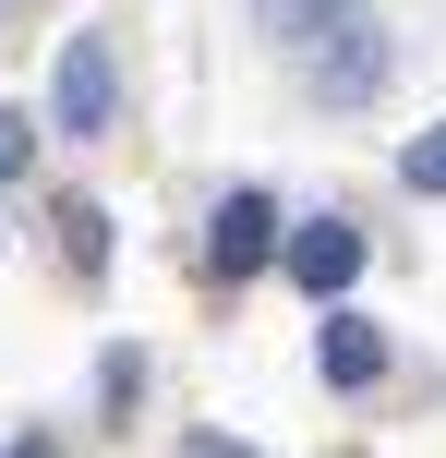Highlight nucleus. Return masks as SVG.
Segmentation results:
<instances>
[{"label": "nucleus", "instance_id": "f257e3e1", "mask_svg": "<svg viewBox=\"0 0 446 458\" xmlns=\"http://www.w3.org/2000/svg\"><path fill=\"white\" fill-rule=\"evenodd\" d=\"M265 37H278V61L302 72L326 109H374L386 72H399V48H386V24L362 13V0H254Z\"/></svg>", "mask_w": 446, "mask_h": 458}, {"label": "nucleus", "instance_id": "f03ea898", "mask_svg": "<svg viewBox=\"0 0 446 458\" xmlns=\"http://www.w3.org/2000/svg\"><path fill=\"white\" fill-rule=\"evenodd\" d=\"M109 109H121V61H109V37H72L61 72H48V133H109Z\"/></svg>", "mask_w": 446, "mask_h": 458}, {"label": "nucleus", "instance_id": "7ed1b4c3", "mask_svg": "<svg viewBox=\"0 0 446 458\" xmlns=\"http://www.w3.org/2000/svg\"><path fill=\"white\" fill-rule=\"evenodd\" d=\"M278 253H290V277H302L314 301H338V290L362 277V229H350V217H314V229H290Z\"/></svg>", "mask_w": 446, "mask_h": 458}, {"label": "nucleus", "instance_id": "20e7f679", "mask_svg": "<svg viewBox=\"0 0 446 458\" xmlns=\"http://www.w3.org/2000/svg\"><path fill=\"white\" fill-rule=\"evenodd\" d=\"M265 253H278V206H265V193H230L217 229H206V266H217V277H254Z\"/></svg>", "mask_w": 446, "mask_h": 458}, {"label": "nucleus", "instance_id": "39448f33", "mask_svg": "<svg viewBox=\"0 0 446 458\" xmlns=\"http://www.w3.org/2000/svg\"><path fill=\"white\" fill-rule=\"evenodd\" d=\"M314 362H326V386H374L386 374V338L362 314H326V338H314Z\"/></svg>", "mask_w": 446, "mask_h": 458}, {"label": "nucleus", "instance_id": "423d86ee", "mask_svg": "<svg viewBox=\"0 0 446 458\" xmlns=\"http://www.w3.org/2000/svg\"><path fill=\"white\" fill-rule=\"evenodd\" d=\"M399 182H410V193H446V121H434V133L399 157Z\"/></svg>", "mask_w": 446, "mask_h": 458}, {"label": "nucleus", "instance_id": "0eeeda50", "mask_svg": "<svg viewBox=\"0 0 446 458\" xmlns=\"http://www.w3.org/2000/svg\"><path fill=\"white\" fill-rule=\"evenodd\" d=\"M24 157H37V121H24V109H0V182H13Z\"/></svg>", "mask_w": 446, "mask_h": 458}, {"label": "nucleus", "instance_id": "6e6552de", "mask_svg": "<svg viewBox=\"0 0 446 458\" xmlns=\"http://www.w3.org/2000/svg\"><path fill=\"white\" fill-rule=\"evenodd\" d=\"M181 458H254V446H230V435H193V446H181Z\"/></svg>", "mask_w": 446, "mask_h": 458}, {"label": "nucleus", "instance_id": "1a4fd4ad", "mask_svg": "<svg viewBox=\"0 0 446 458\" xmlns=\"http://www.w3.org/2000/svg\"><path fill=\"white\" fill-rule=\"evenodd\" d=\"M0 458H61V446H48V435H13V446H0Z\"/></svg>", "mask_w": 446, "mask_h": 458}, {"label": "nucleus", "instance_id": "9d476101", "mask_svg": "<svg viewBox=\"0 0 446 458\" xmlns=\"http://www.w3.org/2000/svg\"><path fill=\"white\" fill-rule=\"evenodd\" d=\"M0 13H13V0H0Z\"/></svg>", "mask_w": 446, "mask_h": 458}]
</instances>
